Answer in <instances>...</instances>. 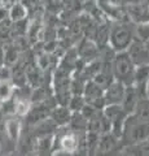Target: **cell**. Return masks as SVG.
<instances>
[{
    "label": "cell",
    "instance_id": "1",
    "mask_svg": "<svg viewBox=\"0 0 149 156\" xmlns=\"http://www.w3.org/2000/svg\"><path fill=\"white\" fill-rule=\"evenodd\" d=\"M121 146L134 144L144 140H149V122L140 121L132 113L127 116L123 125V131L121 135Z\"/></svg>",
    "mask_w": 149,
    "mask_h": 156
},
{
    "label": "cell",
    "instance_id": "2",
    "mask_svg": "<svg viewBox=\"0 0 149 156\" xmlns=\"http://www.w3.org/2000/svg\"><path fill=\"white\" fill-rule=\"evenodd\" d=\"M86 138V133H78L70 129L68 125L61 126L56 129L53 135V144H52V151L55 150H64L69 152H75L79 143Z\"/></svg>",
    "mask_w": 149,
    "mask_h": 156
},
{
    "label": "cell",
    "instance_id": "3",
    "mask_svg": "<svg viewBox=\"0 0 149 156\" xmlns=\"http://www.w3.org/2000/svg\"><path fill=\"white\" fill-rule=\"evenodd\" d=\"M103 113L110 122V133L114 134L117 138H121L124 121H126L128 113L124 112L121 104L105 105L103 108Z\"/></svg>",
    "mask_w": 149,
    "mask_h": 156
},
{
    "label": "cell",
    "instance_id": "4",
    "mask_svg": "<svg viewBox=\"0 0 149 156\" xmlns=\"http://www.w3.org/2000/svg\"><path fill=\"white\" fill-rule=\"evenodd\" d=\"M114 76L117 81H121L124 86L134 83V74L135 70L132 68V62L127 55H119L114 61Z\"/></svg>",
    "mask_w": 149,
    "mask_h": 156
},
{
    "label": "cell",
    "instance_id": "5",
    "mask_svg": "<svg viewBox=\"0 0 149 156\" xmlns=\"http://www.w3.org/2000/svg\"><path fill=\"white\" fill-rule=\"evenodd\" d=\"M83 99L86 101V104H90L97 109H103L105 107L104 90L92 81L86 82V86L83 90Z\"/></svg>",
    "mask_w": 149,
    "mask_h": 156
},
{
    "label": "cell",
    "instance_id": "6",
    "mask_svg": "<svg viewBox=\"0 0 149 156\" xmlns=\"http://www.w3.org/2000/svg\"><path fill=\"white\" fill-rule=\"evenodd\" d=\"M124 86L121 81H113L107 89L104 90V99L105 105H112V104H121L124 95Z\"/></svg>",
    "mask_w": 149,
    "mask_h": 156
},
{
    "label": "cell",
    "instance_id": "7",
    "mask_svg": "<svg viewBox=\"0 0 149 156\" xmlns=\"http://www.w3.org/2000/svg\"><path fill=\"white\" fill-rule=\"evenodd\" d=\"M139 94L136 91V87L132 85H127L126 89H124V95H123V99L121 101V107L124 109V112L128 115H131L134 109H135V107L139 101Z\"/></svg>",
    "mask_w": 149,
    "mask_h": 156
},
{
    "label": "cell",
    "instance_id": "8",
    "mask_svg": "<svg viewBox=\"0 0 149 156\" xmlns=\"http://www.w3.org/2000/svg\"><path fill=\"white\" fill-rule=\"evenodd\" d=\"M70 117H71V111L66 105H59V104L51 111V115H49V119L53 121V124L57 128L68 125L70 121Z\"/></svg>",
    "mask_w": 149,
    "mask_h": 156
},
{
    "label": "cell",
    "instance_id": "9",
    "mask_svg": "<svg viewBox=\"0 0 149 156\" xmlns=\"http://www.w3.org/2000/svg\"><path fill=\"white\" fill-rule=\"evenodd\" d=\"M68 126L74 131H78V133H86L88 126V121L86 120V117L80 112H71V117Z\"/></svg>",
    "mask_w": 149,
    "mask_h": 156
},
{
    "label": "cell",
    "instance_id": "10",
    "mask_svg": "<svg viewBox=\"0 0 149 156\" xmlns=\"http://www.w3.org/2000/svg\"><path fill=\"white\" fill-rule=\"evenodd\" d=\"M123 151L128 156H149V140L124 146Z\"/></svg>",
    "mask_w": 149,
    "mask_h": 156
},
{
    "label": "cell",
    "instance_id": "11",
    "mask_svg": "<svg viewBox=\"0 0 149 156\" xmlns=\"http://www.w3.org/2000/svg\"><path fill=\"white\" fill-rule=\"evenodd\" d=\"M5 133L12 142H17L21 133V121L17 117H11L5 121Z\"/></svg>",
    "mask_w": 149,
    "mask_h": 156
},
{
    "label": "cell",
    "instance_id": "12",
    "mask_svg": "<svg viewBox=\"0 0 149 156\" xmlns=\"http://www.w3.org/2000/svg\"><path fill=\"white\" fill-rule=\"evenodd\" d=\"M132 115L140 121L149 122V99L148 98H145V99H139Z\"/></svg>",
    "mask_w": 149,
    "mask_h": 156
},
{
    "label": "cell",
    "instance_id": "13",
    "mask_svg": "<svg viewBox=\"0 0 149 156\" xmlns=\"http://www.w3.org/2000/svg\"><path fill=\"white\" fill-rule=\"evenodd\" d=\"M30 108V103L26 98H16L14 99V115L23 117L29 113Z\"/></svg>",
    "mask_w": 149,
    "mask_h": 156
},
{
    "label": "cell",
    "instance_id": "14",
    "mask_svg": "<svg viewBox=\"0 0 149 156\" xmlns=\"http://www.w3.org/2000/svg\"><path fill=\"white\" fill-rule=\"evenodd\" d=\"M13 86L7 80H0V101H7L13 96Z\"/></svg>",
    "mask_w": 149,
    "mask_h": 156
},
{
    "label": "cell",
    "instance_id": "15",
    "mask_svg": "<svg viewBox=\"0 0 149 156\" xmlns=\"http://www.w3.org/2000/svg\"><path fill=\"white\" fill-rule=\"evenodd\" d=\"M84 104H86V101L83 99V95H71L68 108L71 112H80V109L84 107Z\"/></svg>",
    "mask_w": 149,
    "mask_h": 156
},
{
    "label": "cell",
    "instance_id": "16",
    "mask_svg": "<svg viewBox=\"0 0 149 156\" xmlns=\"http://www.w3.org/2000/svg\"><path fill=\"white\" fill-rule=\"evenodd\" d=\"M113 39H114V44L117 46V48H124V46L128 43V38L126 34H123V33L115 34Z\"/></svg>",
    "mask_w": 149,
    "mask_h": 156
},
{
    "label": "cell",
    "instance_id": "17",
    "mask_svg": "<svg viewBox=\"0 0 149 156\" xmlns=\"http://www.w3.org/2000/svg\"><path fill=\"white\" fill-rule=\"evenodd\" d=\"M52 156H75V154L69 152V151H64V150H55L52 151Z\"/></svg>",
    "mask_w": 149,
    "mask_h": 156
},
{
    "label": "cell",
    "instance_id": "18",
    "mask_svg": "<svg viewBox=\"0 0 149 156\" xmlns=\"http://www.w3.org/2000/svg\"><path fill=\"white\" fill-rule=\"evenodd\" d=\"M11 16L13 20H16V21H18V20H21L23 17V13L18 11V7H14L12 9V12H11Z\"/></svg>",
    "mask_w": 149,
    "mask_h": 156
},
{
    "label": "cell",
    "instance_id": "19",
    "mask_svg": "<svg viewBox=\"0 0 149 156\" xmlns=\"http://www.w3.org/2000/svg\"><path fill=\"white\" fill-rule=\"evenodd\" d=\"M3 62H4V53H3V50L0 48V68H2Z\"/></svg>",
    "mask_w": 149,
    "mask_h": 156
},
{
    "label": "cell",
    "instance_id": "20",
    "mask_svg": "<svg viewBox=\"0 0 149 156\" xmlns=\"http://www.w3.org/2000/svg\"><path fill=\"white\" fill-rule=\"evenodd\" d=\"M114 156H128V155H127V154H126V152H124V151L122 150V152H119V151H118V152L115 154Z\"/></svg>",
    "mask_w": 149,
    "mask_h": 156
},
{
    "label": "cell",
    "instance_id": "21",
    "mask_svg": "<svg viewBox=\"0 0 149 156\" xmlns=\"http://www.w3.org/2000/svg\"><path fill=\"white\" fill-rule=\"evenodd\" d=\"M147 95H148V99H149V80H148V85H147Z\"/></svg>",
    "mask_w": 149,
    "mask_h": 156
}]
</instances>
